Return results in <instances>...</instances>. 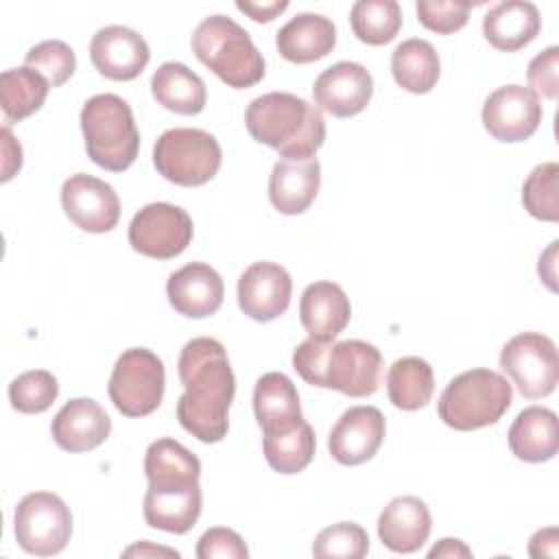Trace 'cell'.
Instances as JSON below:
<instances>
[{"mask_svg":"<svg viewBox=\"0 0 559 559\" xmlns=\"http://www.w3.org/2000/svg\"><path fill=\"white\" fill-rule=\"evenodd\" d=\"M179 380L183 393L177 402V419L203 443H218L229 430V406L236 395V378L221 341L199 336L179 354Z\"/></svg>","mask_w":559,"mask_h":559,"instance_id":"1","label":"cell"},{"mask_svg":"<svg viewBox=\"0 0 559 559\" xmlns=\"http://www.w3.org/2000/svg\"><path fill=\"white\" fill-rule=\"evenodd\" d=\"M249 135L284 159H312L325 142V120L317 105L290 92L253 98L245 111Z\"/></svg>","mask_w":559,"mask_h":559,"instance_id":"2","label":"cell"},{"mask_svg":"<svg viewBox=\"0 0 559 559\" xmlns=\"http://www.w3.org/2000/svg\"><path fill=\"white\" fill-rule=\"evenodd\" d=\"M293 367L312 386L334 389L349 397H367L378 391L382 354L360 338L338 343L308 338L295 347Z\"/></svg>","mask_w":559,"mask_h":559,"instance_id":"3","label":"cell"},{"mask_svg":"<svg viewBox=\"0 0 559 559\" xmlns=\"http://www.w3.org/2000/svg\"><path fill=\"white\" fill-rule=\"evenodd\" d=\"M192 52L225 85L245 90L262 81L264 57L249 33L227 15H210L192 33Z\"/></svg>","mask_w":559,"mask_h":559,"instance_id":"4","label":"cell"},{"mask_svg":"<svg viewBox=\"0 0 559 559\" xmlns=\"http://www.w3.org/2000/svg\"><path fill=\"white\" fill-rule=\"evenodd\" d=\"M87 157L111 173L127 170L140 148V133L129 103L116 94H96L81 109Z\"/></svg>","mask_w":559,"mask_h":559,"instance_id":"5","label":"cell"},{"mask_svg":"<svg viewBox=\"0 0 559 559\" xmlns=\"http://www.w3.org/2000/svg\"><path fill=\"white\" fill-rule=\"evenodd\" d=\"M513 402V389L504 376L491 369H469L448 382L437 402L439 419L461 432L500 421Z\"/></svg>","mask_w":559,"mask_h":559,"instance_id":"6","label":"cell"},{"mask_svg":"<svg viewBox=\"0 0 559 559\" xmlns=\"http://www.w3.org/2000/svg\"><path fill=\"white\" fill-rule=\"evenodd\" d=\"M223 151L218 140L203 129L175 127L164 131L153 146L157 173L183 188L207 183L221 168Z\"/></svg>","mask_w":559,"mask_h":559,"instance_id":"7","label":"cell"},{"mask_svg":"<svg viewBox=\"0 0 559 559\" xmlns=\"http://www.w3.org/2000/svg\"><path fill=\"white\" fill-rule=\"evenodd\" d=\"M164 386L162 358L146 347H131L118 356L107 391L124 417H144L162 404Z\"/></svg>","mask_w":559,"mask_h":559,"instance_id":"8","label":"cell"},{"mask_svg":"<svg viewBox=\"0 0 559 559\" xmlns=\"http://www.w3.org/2000/svg\"><path fill=\"white\" fill-rule=\"evenodd\" d=\"M13 531L22 550L37 557H50L68 546L72 535V513L57 493L33 491L15 507Z\"/></svg>","mask_w":559,"mask_h":559,"instance_id":"9","label":"cell"},{"mask_svg":"<svg viewBox=\"0 0 559 559\" xmlns=\"http://www.w3.org/2000/svg\"><path fill=\"white\" fill-rule=\"evenodd\" d=\"M500 367L526 400L546 397L559 380L557 345L546 334L522 332L502 347Z\"/></svg>","mask_w":559,"mask_h":559,"instance_id":"10","label":"cell"},{"mask_svg":"<svg viewBox=\"0 0 559 559\" xmlns=\"http://www.w3.org/2000/svg\"><path fill=\"white\" fill-rule=\"evenodd\" d=\"M194 234L190 214L173 203H148L129 223V245L133 251L153 258L170 260L186 251Z\"/></svg>","mask_w":559,"mask_h":559,"instance_id":"11","label":"cell"},{"mask_svg":"<svg viewBox=\"0 0 559 559\" xmlns=\"http://www.w3.org/2000/svg\"><path fill=\"white\" fill-rule=\"evenodd\" d=\"M66 216L83 231L105 234L118 225L120 199L116 190L98 177L76 173L61 186Z\"/></svg>","mask_w":559,"mask_h":559,"instance_id":"12","label":"cell"},{"mask_svg":"<svg viewBox=\"0 0 559 559\" xmlns=\"http://www.w3.org/2000/svg\"><path fill=\"white\" fill-rule=\"evenodd\" d=\"M542 103L524 85H502L483 105V124L500 142L528 140L542 122Z\"/></svg>","mask_w":559,"mask_h":559,"instance_id":"13","label":"cell"},{"mask_svg":"<svg viewBox=\"0 0 559 559\" xmlns=\"http://www.w3.org/2000/svg\"><path fill=\"white\" fill-rule=\"evenodd\" d=\"M238 306L260 323L282 317L290 306L293 280L288 271L275 262H253L238 277Z\"/></svg>","mask_w":559,"mask_h":559,"instance_id":"14","label":"cell"},{"mask_svg":"<svg viewBox=\"0 0 559 559\" xmlns=\"http://www.w3.org/2000/svg\"><path fill=\"white\" fill-rule=\"evenodd\" d=\"M384 432L386 424L380 408L352 406L332 426L328 450L341 465H360L380 450Z\"/></svg>","mask_w":559,"mask_h":559,"instance_id":"15","label":"cell"},{"mask_svg":"<svg viewBox=\"0 0 559 559\" xmlns=\"http://www.w3.org/2000/svg\"><path fill=\"white\" fill-rule=\"evenodd\" d=\"M371 94L373 79L369 70L356 61H338L325 68L312 85L317 107L336 118L360 114L369 105Z\"/></svg>","mask_w":559,"mask_h":559,"instance_id":"16","label":"cell"},{"mask_svg":"<svg viewBox=\"0 0 559 559\" xmlns=\"http://www.w3.org/2000/svg\"><path fill=\"white\" fill-rule=\"evenodd\" d=\"M90 59L103 76L111 81H131L146 68L151 50L140 33L114 24L94 33L90 41Z\"/></svg>","mask_w":559,"mask_h":559,"instance_id":"17","label":"cell"},{"mask_svg":"<svg viewBox=\"0 0 559 559\" xmlns=\"http://www.w3.org/2000/svg\"><path fill=\"white\" fill-rule=\"evenodd\" d=\"M166 295L179 314L188 319H203L221 308L225 284L210 264L190 262L170 273L166 282Z\"/></svg>","mask_w":559,"mask_h":559,"instance_id":"18","label":"cell"},{"mask_svg":"<svg viewBox=\"0 0 559 559\" xmlns=\"http://www.w3.org/2000/svg\"><path fill=\"white\" fill-rule=\"evenodd\" d=\"M55 443L66 452H90L111 432V419L92 397L66 402L50 424Z\"/></svg>","mask_w":559,"mask_h":559,"instance_id":"19","label":"cell"},{"mask_svg":"<svg viewBox=\"0 0 559 559\" xmlns=\"http://www.w3.org/2000/svg\"><path fill=\"white\" fill-rule=\"evenodd\" d=\"M201 485H153L144 493V520L151 528L183 535L201 515Z\"/></svg>","mask_w":559,"mask_h":559,"instance_id":"20","label":"cell"},{"mask_svg":"<svg viewBox=\"0 0 559 559\" xmlns=\"http://www.w3.org/2000/svg\"><path fill=\"white\" fill-rule=\"evenodd\" d=\"M432 528V518L426 502L417 496L393 498L378 518V537L393 552L419 550Z\"/></svg>","mask_w":559,"mask_h":559,"instance_id":"21","label":"cell"},{"mask_svg":"<svg viewBox=\"0 0 559 559\" xmlns=\"http://www.w3.org/2000/svg\"><path fill=\"white\" fill-rule=\"evenodd\" d=\"M321 186V166L312 159H280L269 177L271 205L286 216L306 212L317 199Z\"/></svg>","mask_w":559,"mask_h":559,"instance_id":"22","label":"cell"},{"mask_svg":"<svg viewBox=\"0 0 559 559\" xmlns=\"http://www.w3.org/2000/svg\"><path fill=\"white\" fill-rule=\"evenodd\" d=\"M352 306L345 290L334 282L306 286L299 299V321L310 338L334 341L349 323Z\"/></svg>","mask_w":559,"mask_h":559,"instance_id":"23","label":"cell"},{"mask_svg":"<svg viewBox=\"0 0 559 559\" xmlns=\"http://www.w3.org/2000/svg\"><path fill=\"white\" fill-rule=\"evenodd\" d=\"M253 413L264 435H280L299 426L304 415L293 380L280 371L260 376L253 389Z\"/></svg>","mask_w":559,"mask_h":559,"instance_id":"24","label":"cell"},{"mask_svg":"<svg viewBox=\"0 0 559 559\" xmlns=\"http://www.w3.org/2000/svg\"><path fill=\"white\" fill-rule=\"evenodd\" d=\"M277 52L290 63H312L336 46V26L321 13H299L275 35Z\"/></svg>","mask_w":559,"mask_h":559,"instance_id":"25","label":"cell"},{"mask_svg":"<svg viewBox=\"0 0 559 559\" xmlns=\"http://www.w3.org/2000/svg\"><path fill=\"white\" fill-rule=\"evenodd\" d=\"M542 28L539 9L526 0H504L493 4L483 17L485 39L502 52L528 46Z\"/></svg>","mask_w":559,"mask_h":559,"instance_id":"26","label":"cell"},{"mask_svg":"<svg viewBox=\"0 0 559 559\" xmlns=\"http://www.w3.org/2000/svg\"><path fill=\"white\" fill-rule=\"evenodd\" d=\"M509 448L515 459L526 463L550 461L559 450L557 415L546 406L524 408L509 428Z\"/></svg>","mask_w":559,"mask_h":559,"instance_id":"27","label":"cell"},{"mask_svg":"<svg viewBox=\"0 0 559 559\" xmlns=\"http://www.w3.org/2000/svg\"><path fill=\"white\" fill-rule=\"evenodd\" d=\"M151 92L164 109L181 116L201 114L207 100L203 79L179 61H166L153 72Z\"/></svg>","mask_w":559,"mask_h":559,"instance_id":"28","label":"cell"},{"mask_svg":"<svg viewBox=\"0 0 559 559\" xmlns=\"http://www.w3.org/2000/svg\"><path fill=\"white\" fill-rule=\"evenodd\" d=\"M391 74L402 90L411 94H428L441 74V61L435 46L419 37L397 44L391 55Z\"/></svg>","mask_w":559,"mask_h":559,"instance_id":"29","label":"cell"},{"mask_svg":"<svg viewBox=\"0 0 559 559\" xmlns=\"http://www.w3.org/2000/svg\"><path fill=\"white\" fill-rule=\"evenodd\" d=\"M386 393L395 408H424L435 393L432 367L419 356L397 358L386 373Z\"/></svg>","mask_w":559,"mask_h":559,"instance_id":"30","label":"cell"},{"mask_svg":"<svg viewBox=\"0 0 559 559\" xmlns=\"http://www.w3.org/2000/svg\"><path fill=\"white\" fill-rule=\"evenodd\" d=\"M48 90V81L26 66L4 70L0 76V105L7 122H20L39 111Z\"/></svg>","mask_w":559,"mask_h":559,"instance_id":"31","label":"cell"},{"mask_svg":"<svg viewBox=\"0 0 559 559\" xmlns=\"http://www.w3.org/2000/svg\"><path fill=\"white\" fill-rule=\"evenodd\" d=\"M144 474L155 485L197 483L201 476V461L175 439H157L146 448Z\"/></svg>","mask_w":559,"mask_h":559,"instance_id":"32","label":"cell"},{"mask_svg":"<svg viewBox=\"0 0 559 559\" xmlns=\"http://www.w3.org/2000/svg\"><path fill=\"white\" fill-rule=\"evenodd\" d=\"M264 459L271 469L280 474H297L306 469L314 456L317 439L312 426L304 419L293 430L280 435H264Z\"/></svg>","mask_w":559,"mask_h":559,"instance_id":"33","label":"cell"},{"mask_svg":"<svg viewBox=\"0 0 559 559\" xmlns=\"http://www.w3.org/2000/svg\"><path fill=\"white\" fill-rule=\"evenodd\" d=\"M354 35L369 46H384L402 28V9L395 0H358L349 11Z\"/></svg>","mask_w":559,"mask_h":559,"instance_id":"34","label":"cell"},{"mask_svg":"<svg viewBox=\"0 0 559 559\" xmlns=\"http://www.w3.org/2000/svg\"><path fill=\"white\" fill-rule=\"evenodd\" d=\"M524 210L539 221H559V166L544 162L531 170L522 186Z\"/></svg>","mask_w":559,"mask_h":559,"instance_id":"35","label":"cell"},{"mask_svg":"<svg viewBox=\"0 0 559 559\" xmlns=\"http://www.w3.org/2000/svg\"><path fill=\"white\" fill-rule=\"evenodd\" d=\"M59 395L57 378L46 369H33L20 373L9 384V400L17 413L37 415L52 406Z\"/></svg>","mask_w":559,"mask_h":559,"instance_id":"36","label":"cell"},{"mask_svg":"<svg viewBox=\"0 0 559 559\" xmlns=\"http://www.w3.org/2000/svg\"><path fill=\"white\" fill-rule=\"evenodd\" d=\"M369 552V535L356 522H338L323 528L312 542V555L319 559H362Z\"/></svg>","mask_w":559,"mask_h":559,"instance_id":"37","label":"cell"},{"mask_svg":"<svg viewBox=\"0 0 559 559\" xmlns=\"http://www.w3.org/2000/svg\"><path fill=\"white\" fill-rule=\"evenodd\" d=\"M24 66L39 72L50 87L63 85L76 70L74 50L61 39H46L35 44L26 57Z\"/></svg>","mask_w":559,"mask_h":559,"instance_id":"38","label":"cell"},{"mask_svg":"<svg viewBox=\"0 0 559 559\" xmlns=\"http://www.w3.org/2000/svg\"><path fill=\"white\" fill-rule=\"evenodd\" d=\"M472 2L461 0H417L415 11L421 26L432 33L450 35L461 31L469 20Z\"/></svg>","mask_w":559,"mask_h":559,"instance_id":"39","label":"cell"},{"mask_svg":"<svg viewBox=\"0 0 559 559\" xmlns=\"http://www.w3.org/2000/svg\"><path fill=\"white\" fill-rule=\"evenodd\" d=\"M526 79H528V90L537 98L544 96L555 100L559 90V48L548 46L537 57H533L526 70Z\"/></svg>","mask_w":559,"mask_h":559,"instance_id":"40","label":"cell"},{"mask_svg":"<svg viewBox=\"0 0 559 559\" xmlns=\"http://www.w3.org/2000/svg\"><path fill=\"white\" fill-rule=\"evenodd\" d=\"M197 557L199 559H214V557H221V559H247L249 550H247L245 539L236 531L225 528V526H214V528H207L199 537Z\"/></svg>","mask_w":559,"mask_h":559,"instance_id":"41","label":"cell"},{"mask_svg":"<svg viewBox=\"0 0 559 559\" xmlns=\"http://www.w3.org/2000/svg\"><path fill=\"white\" fill-rule=\"evenodd\" d=\"M236 9L249 15L253 22H271L280 13L288 9V0H273V2H249V0H238Z\"/></svg>","mask_w":559,"mask_h":559,"instance_id":"42","label":"cell"},{"mask_svg":"<svg viewBox=\"0 0 559 559\" xmlns=\"http://www.w3.org/2000/svg\"><path fill=\"white\" fill-rule=\"evenodd\" d=\"M2 181H9L22 168V146L7 124L2 127Z\"/></svg>","mask_w":559,"mask_h":559,"instance_id":"43","label":"cell"},{"mask_svg":"<svg viewBox=\"0 0 559 559\" xmlns=\"http://www.w3.org/2000/svg\"><path fill=\"white\" fill-rule=\"evenodd\" d=\"M531 557H557L559 555V535L557 528H539L528 542Z\"/></svg>","mask_w":559,"mask_h":559,"instance_id":"44","label":"cell"},{"mask_svg":"<svg viewBox=\"0 0 559 559\" xmlns=\"http://www.w3.org/2000/svg\"><path fill=\"white\" fill-rule=\"evenodd\" d=\"M557 240L550 242V247L539 255V264H537V271H539V277L544 280V284L550 288V290H557Z\"/></svg>","mask_w":559,"mask_h":559,"instance_id":"45","label":"cell"},{"mask_svg":"<svg viewBox=\"0 0 559 559\" xmlns=\"http://www.w3.org/2000/svg\"><path fill=\"white\" fill-rule=\"evenodd\" d=\"M428 557L435 559V557H472V550L461 542V539H452V537H443L439 539V544H435L430 550H428Z\"/></svg>","mask_w":559,"mask_h":559,"instance_id":"46","label":"cell"},{"mask_svg":"<svg viewBox=\"0 0 559 559\" xmlns=\"http://www.w3.org/2000/svg\"><path fill=\"white\" fill-rule=\"evenodd\" d=\"M122 557H179V552L175 548L155 546L151 542H138L122 550Z\"/></svg>","mask_w":559,"mask_h":559,"instance_id":"47","label":"cell"}]
</instances>
